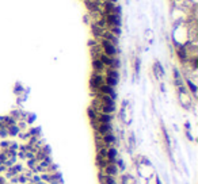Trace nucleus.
Here are the masks:
<instances>
[{
	"label": "nucleus",
	"mask_w": 198,
	"mask_h": 184,
	"mask_svg": "<svg viewBox=\"0 0 198 184\" xmlns=\"http://www.w3.org/2000/svg\"><path fill=\"white\" fill-rule=\"evenodd\" d=\"M37 158L36 157H31V158H29V160H27V166H29V168H30V169H31L33 172H34V168H36L37 166Z\"/></svg>",
	"instance_id": "nucleus-15"
},
{
	"label": "nucleus",
	"mask_w": 198,
	"mask_h": 184,
	"mask_svg": "<svg viewBox=\"0 0 198 184\" xmlns=\"http://www.w3.org/2000/svg\"><path fill=\"white\" fill-rule=\"evenodd\" d=\"M102 172H103L104 175H109V176H117L119 169H118V166L115 165V162H109L107 165L102 169Z\"/></svg>",
	"instance_id": "nucleus-3"
},
{
	"label": "nucleus",
	"mask_w": 198,
	"mask_h": 184,
	"mask_svg": "<svg viewBox=\"0 0 198 184\" xmlns=\"http://www.w3.org/2000/svg\"><path fill=\"white\" fill-rule=\"evenodd\" d=\"M187 86H189L190 91H191V92H193L194 95L197 94V87H195V84H194V83H191L190 80H187Z\"/></svg>",
	"instance_id": "nucleus-16"
},
{
	"label": "nucleus",
	"mask_w": 198,
	"mask_h": 184,
	"mask_svg": "<svg viewBox=\"0 0 198 184\" xmlns=\"http://www.w3.org/2000/svg\"><path fill=\"white\" fill-rule=\"evenodd\" d=\"M113 117L110 114H103V112H98L96 115V123H111Z\"/></svg>",
	"instance_id": "nucleus-9"
},
{
	"label": "nucleus",
	"mask_w": 198,
	"mask_h": 184,
	"mask_svg": "<svg viewBox=\"0 0 198 184\" xmlns=\"http://www.w3.org/2000/svg\"><path fill=\"white\" fill-rule=\"evenodd\" d=\"M23 172V166L20 164H14V165L8 166L7 168V176L10 177H14V176H18Z\"/></svg>",
	"instance_id": "nucleus-4"
},
{
	"label": "nucleus",
	"mask_w": 198,
	"mask_h": 184,
	"mask_svg": "<svg viewBox=\"0 0 198 184\" xmlns=\"http://www.w3.org/2000/svg\"><path fill=\"white\" fill-rule=\"evenodd\" d=\"M96 94H99V95H110V96H113V98H115L114 87H110V86H107V84H104V83L98 88Z\"/></svg>",
	"instance_id": "nucleus-5"
},
{
	"label": "nucleus",
	"mask_w": 198,
	"mask_h": 184,
	"mask_svg": "<svg viewBox=\"0 0 198 184\" xmlns=\"http://www.w3.org/2000/svg\"><path fill=\"white\" fill-rule=\"evenodd\" d=\"M100 49H102V53L106 54V56H110V57H115L117 54V48H115V43H113L110 41L106 39H100Z\"/></svg>",
	"instance_id": "nucleus-1"
},
{
	"label": "nucleus",
	"mask_w": 198,
	"mask_h": 184,
	"mask_svg": "<svg viewBox=\"0 0 198 184\" xmlns=\"http://www.w3.org/2000/svg\"><path fill=\"white\" fill-rule=\"evenodd\" d=\"M87 114H88V117H90L91 122H92V121H95V119H96V115H98V111H96L95 108L90 107V108H88V111H87Z\"/></svg>",
	"instance_id": "nucleus-14"
},
{
	"label": "nucleus",
	"mask_w": 198,
	"mask_h": 184,
	"mask_svg": "<svg viewBox=\"0 0 198 184\" xmlns=\"http://www.w3.org/2000/svg\"><path fill=\"white\" fill-rule=\"evenodd\" d=\"M156 184H162V183H160V180H158V181H156Z\"/></svg>",
	"instance_id": "nucleus-17"
},
{
	"label": "nucleus",
	"mask_w": 198,
	"mask_h": 184,
	"mask_svg": "<svg viewBox=\"0 0 198 184\" xmlns=\"http://www.w3.org/2000/svg\"><path fill=\"white\" fill-rule=\"evenodd\" d=\"M92 68H94V72L96 73H102L106 69V67L102 64V61L99 58H92Z\"/></svg>",
	"instance_id": "nucleus-11"
},
{
	"label": "nucleus",
	"mask_w": 198,
	"mask_h": 184,
	"mask_svg": "<svg viewBox=\"0 0 198 184\" xmlns=\"http://www.w3.org/2000/svg\"><path fill=\"white\" fill-rule=\"evenodd\" d=\"M107 164H109V161H107V158H106V157L100 156V154H98V156H96V165H98L100 169H103Z\"/></svg>",
	"instance_id": "nucleus-12"
},
{
	"label": "nucleus",
	"mask_w": 198,
	"mask_h": 184,
	"mask_svg": "<svg viewBox=\"0 0 198 184\" xmlns=\"http://www.w3.org/2000/svg\"><path fill=\"white\" fill-rule=\"evenodd\" d=\"M104 83V76L102 75V73H92V76H91L90 79V87L92 88V91H94L95 94H96V91H98V88L102 84Z\"/></svg>",
	"instance_id": "nucleus-2"
},
{
	"label": "nucleus",
	"mask_w": 198,
	"mask_h": 184,
	"mask_svg": "<svg viewBox=\"0 0 198 184\" xmlns=\"http://www.w3.org/2000/svg\"><path fill=\"white\" fill-rule=\"evenodd\" d=\"M102 139V144L106 145V146H113V145L115 144V137L113 133H107V134H104L100 137Z\"/></svg>",
	"instance_id": "nucleus-8"
},
{
	"label": "nucleus",
	"mask_w": 198,
	"mask_h": 184,
	"mask_svg": "<svg viewBox=\"0 0 198 184\" xmlns=\"http://www.w3.org/2000/svg\"><path fill=\"white\" fill-rule=\"evenodd\" d=\"M121 184H136V180L129 175H124L122 176V183Z\"/></svg>",
	"instance_id": "nucleus-13"
},
{
	"label": "nucleus",
	"mask_w": 198,
	"mask_h": 184,
	"mask_svg": "<svg viewBox=\"0 0 198 184\" xmlns=\"http://www.w3.org/2000/svg\"><path fill=\"white\" fill-rule=\"evenodd\" d=\"M106 158L109 162H117V149L114 146H109L107 153H106Z\"/></svg>",
	"instance_id": "nucleus-10"
},
{
	"label": "nucleus",
	"mask_w": 198,
	"mask_h": 184,
	"mask_svg": "<svg viewBox=\"0 0 198 184\" xmlns=\"http://www.w3.org/2000/svg\"><path fill=\"white\" fill-rule=\"evenodd\" d=\"M99 179H100V183L102 184H119L115 179V176H109V175H104L103 172L99 173Z\"/></svg>",
	"instance_id": "nucleus-7"
},
{
	"label": "nucleus",
	"mask_w": 198,
	"mask_h": 184,
	"mask_svg": "<svg viewBox=\"0 0 198 184\" xmlns=\"http://www.w3.org/2000/svg\"><path fill=\"white\" fill-rule=\"evenodd\" d=\"M176 54H178V57H179L180 61H189V56H187V48L186 46H180L178 45L176 46Z\"/></svg>",
	"instance_id": "nucleus-6"
}]
</instances>
